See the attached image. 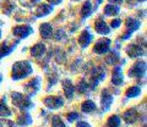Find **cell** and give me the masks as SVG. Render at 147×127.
Returning a JSON list of instances; mask_svg holds the SVG:
<instances>
[{
  "instance_id": "obj_3",
  "label": "cell",
  "mask_w": 147,
  "mask_h": 127,
  "mask_svg": "<svg viewBox=\"0 0 147 127\" xmlns=\"http://www.w3.org/2000/svg\"><path fill=\"white\" fill-rule=\"evenodd\" d=\"M44 105L47 106L50 110H55V109H59L60 106L64 105V99L61 97H57V95H50L44 99Z\"/></svg>"
},
{
  "instance_id": "obj_22",
  "label": "cell",
  "mask_w": 147,
  "mask_h": 127,
  "mask_svg": "<svg viewBox=\"0 0 147 127\" xmlns=\"http://www.w3.org/2000/svg\"><path fill=\"white\" fill-rule=\"evenodd\" d=\"M120 12V9L119 6H115V5H107L104 7V15L105 16H115L118 13Z\"/></svg>"
},
{
  "instance_id": "obj_16",
  "label": "cell",
  "mask_w": 147,
  "mask_h": 127,
  "mask_svg": "<svg viewBox=\"0 0 147 127\" xmlns=\"http://www.w3.org/2000/svg\"><path fill=\"white\" fill-rule=\"evenodd\" d=\"M53 9H54L53 6L47 5V4H42V5H39L36 9V15H37V17H44V16L49 15V13L53 11Z\"/></svg>"
},
{
  "instance_id": "obj_12",
  "label": "cell",
  "mask_w": 147,
  "mask_h": 127,
  "mask_svg": "<svg viewBox=\"0 0 147 127\" xmlns=\"http://www.w3.org/2000/svg\"><path fill=\"white\" fill-rule=\"evenodd\" d=\"M126 53L129 56L131 57H136V56H141L145 54V50L142 49L141 47H139V45L136 44H130L129 47L126 48Z\"/></svg>"
},
{
  "instance_id": "obj_2",
  "label": "cell",
  "mask_w": 147,
  "mask_h": 127,
  "mask_svg": "<svg viewBox=\"0 0 147 127\" xmlns=\"http://www.w3.org/2000/svg\"><path fill=\"white\" fill-rule=\"evenodd\" d=\"M12 104L15 106H17L18 109H21V110H28V109L34 106V104L32 103L30 97H27L25 94H21V93L12 94Z\"/></svg>"
},
{
  "instance_id": "obj_10",
  "label": "cell",
  "mask_w": 147,
  "mask_h": 127,
  "mask_svg": "<svg viewBox=\"0 0 147 127\" xmlns=\"http://www.w3.org/2000/svg\"><path fill=\"white\" fill-rule=\"evenodd\" d=\"M39 87H40V78L39 77H36V78H33L31 82H28L25 86V89L28 95H36Z\"/></svg>"
},
{
  "instance_id": "obj_31",
  "label": "cell",
  "mask_w": 147,
  "mask_h": 127,
  "mask_svg": "<svg viewBox=\"0 0 147 127\" xmlns=\"http://www.w3.org/2000/svg\"><path fill=\"white\" fill-rule=\"evenodd\" d=\"M39 0H21V3L26 6H33L36 3H38Z\"/></svg>"
},
{
  "instance_id": "obj_1",
  "label": "cell",
  "mask_w": 147,
  "mask_h": 127,
  "mask_svg": "<svg viewBox=\"0 0 147 127\" xmlns=\"http://www.w3.org/2000/svg\"><path fill=\"white\" fill-rule=\"evenodd\" d=\"M32 71H33V69H32L31 64L28 61H17L12 66L11 77H12V80L18 81V80H22L25 77L30 76L32 74Z\"/></svg>"
},
{
  "instance_id": "obj_24",
  "label": "cell",
  "mask_w": 147,
  "mask_h": 127,
  "mask_svg": "<svg viewBox=\"0 0 147 127\" xmlns=\"http://www.w3.org/2000/svg\"><path fill=\"white\" fill-rule=\"evenodd\" d=\"M125 94H126L127 98H135V97H137V95L141 94V88L137 87V86H132V87L127 88Z\"/></svg>"
},
{
  "instance_id": "obj_13",
  "label": "cell",
  "mask_w": 147,
  "mask_h": 127,
  "mask_svg": "<svg viewBox=\"0 0 147 127\" xmlns=\"http://www.w3.org/2000/svg\"><path fill=\"white\" fill-rule=\"evenodd\" d=\"M123 119L129 125L134 124V122L137 120V111H136V109H129V110H126L125 112H124V115H123Z\"/></svg>"
},
{
  "instance_id": "obj_38",
  "label": "cell",
  "mask_w": 147,
  "mask_h": 127,
  "mask_svg": "<svg viewBox=\"0 0 147 127\" xmlns=\"http://www.w3.org/2000/svg\"><path fill=\"white\" fill-rule=\"evenodd\" d=\"M99 3H102V0H98V4H99Z\"/></svg>"
},
{
  "instance_id": "obj_4",
  "label": "cell",
  "mask_w": 147,
  "mask_h": 127,
  "mask_svg": "<svg viewBox=\"0 0 147 127\" xmlns=\"http://www.w3.org/2000/svg\"><path fill=\"white\" fill-rule=\"evenodd\" d=\"M140 25H141L140 21H137L136 19H132V17H129V19L126 20V28H127V31L125 32V34L121 37V39L130 38V35L134 33L136 29L140 28Z\"/></svg>"
},
{
  "instance_id": "obj_25",
  "label": "cell",
  "mask_w": 147,
  "mask_h": 127,
  "mask_svg": "<svg viewBox=\"0 0 147 127\" xmlns=\"http://www.w3.org/2000/svg\"><path fill=\"white\" fill-rule=\"evenodd\" d=\"M92 11H93V9H92V4H91V1H86L85 4H84V6H82V17H88V16H91V13H92Z\"/></svg>"
},
{
  "instance_id": "obj_30",
  "label": "cell",
  "mask_w": 147,
  "mask_h": 127,
  "mask_svg": "<svg viewBox=\"0 0 147 127\" xmlns=\"http://www.w3.org/2000/svg\"><path fill=\"white\" fill-rule=\"evenodd\" d=\"M77 119H79V114H77V112H71V114L67 115V121H69V122L76 121Z\"/></svg>"
},
{
  "instance_id": "obj_18",
  "label": "cell",
  "mask_w": 147,
  "mask_h": 127,
  "mask_svg": "<svg viewBox=\"0 0 147 127\" xmlns=\"http://www.w3.org/2000/svg\"><path fill=\"white\" fill-rule=\"evenodd\" d=\"M45 53V45L39 43V44H36L34 47L31 48V55L33 57H39L42 56L43 54Z\"/></svg>"
},
{
  "instance_id": "obj_14",
  "label": "cell",
  "mask_w": 147,
  "mask_h": 127,
  "mask_svg": "<svg viewBox=\"0 0 147 127\" xmlns=\"http://www.w3.org/2000/svg\"><path fill=\"white\" fill-rule=\"evenodd\" d=\"M94 29H96V32H97V33H99V34H109V32H110L109 27L107 26V23H105V22H104L102 19H99V20L96 21V23H94Z\"/></svg>"
},
{
  "instance_id": "obj_37",
  "label": "cell",
  "mask_w": 147,
  "mask_h": 127,
  "mask_svg": "<svg viewBox=\"0 0 147 127\" xmlns=\"http://www.w3.org/2000/svg\"><path fill=\"white\" fill-rule=\"evenodd\" d=\"M0 38H1V29H0Z\"/></svg>"
},
{
  "instance_id": "obj_26",
  "label": "cell",
  "mask_w": 147,
  "mask_h": 127,
  "mask_svg": "<svg viewBox=\"0 0 147 127\" xmlns=\"http://www.w3.org/2000/svg\"><path fill=\"white\" fill-rule=\"evenodd\" d=\"M12 115L11 110L7 108V105L4 102H0V116L3 117H10Z\"/></svg>"
},
{
  "instance_id": "obj_34",
  "label": "cell",
  "mask_w": 147,
  "mask_h": 127,
  "mask_svg": "<svg viewBox=\"0 0 147 127\" xmlns=\"http://www.w3.org/2000/svg\"><path fill=\"white\" fill-rule=\"evenodd\" d=\"M76 127H91L88 124H87L86 121H80L76 124Z\"/></svg>"
},
{
  "instance_id": "obj_27",
  "label": "cell",
  "mask_w": 147,
  "mask_h": 127,
  "mask_svg": "<svg viewBox=\"0 0 147 127\" xmlns=\"http://www.w3.org/2000/svg\"><path fill=\"white\" fill-rule=\"evenodd\" d=\"M120 122H121L120 117L117 116V115H113V116H110L108 119L107 126L108 127H119V126H120Z\"/></svg>"
},
{
  "instance_id": "obj_11",
  "label": "cell",
  "mask_w": 147,
  "mask_h": 127,
  "mask_svg": "<svg viewBox=\"0 0 147 127\" xmlns=\"http://www.w3.org/2000/svg\"><path fill=\"white\" fill-rule=\"evenodd\" d=\"M112 82L115 86H120L124 82V77H123V70L120 66H115L113 70V76H112Z\"/></svg>"
},
{
  "instance_id": "obj_6",
  "label": "cell",
  "mask_w": 147,
  "mask_h": 127,
  "mask_svg": "<svg viewBox=\"0 0 147 127\" xmlns=\"http://www.w3.org/2000/svg\"><path fill=\"white\" fill-rule=\"evenodd\" d=\"M104 77H105V72L102 67H94L93 71H92V76H91V87L94 88L98 82L104 80Z\"/></svg>"
},
{
  "instance_id": "obj_28",
  "label": "cell",
  "mask_w": 147,
  "mask_h": 127,
  "mask_svg": "<svg viewBox=\"0 0 147 127\" xmlns=\"http://www.w3.org/2000/svg\"><path fill=\"white\" fill-rule=\"evenodd\" d=\"M91 89H93V88L91 87V84L86 83V82H81V83L79 84V92H80V93L86 94V93H88Z\"/></svg>"
},
{
  "instance_id": "obj_19",
  "label": "cell",
  "mask_w": 147,
  "mask_h": 127,
  "mask_svg": "<svg viewBox=\"0 0 147 127\" xmlns=\"http://www.w3.org/2000/svg\"><path fill=\"white\" fill-rule=\"evenodd\" d=\"M40 35L44 38V39H48L52 37V34H53V27L50 26L49 23H42L40 25Z\"/></svg>"
},
{
  "instance_id": "obj_17",
  "label": "cell",
  "mask_w": 147,
  "mask_h": 127,
  "mask_svg": "<svg viewBox=\"0 0 147 127\" xmlns=\"http://www.w3.org/2000/svg\"><path fill=\"white\" fill-rule=\"evenodd\" d=\"M92 39H93V35H92L88 31H84L81 33L80 38H79V43H80V45H81L82 48H86L87 45L91 43Z\"/></svg>"
},
{
  "instance_id": "obj_33",
  "label": "cell",
  "mask_w": 147,
  "mask_h": 127,
  "mask_svg": "<svg viewBox=\"0 0 147 127\" xmlns=\"http://www.w3.org/2000/svg\"><path fill=\"white\" fill-rule=\"evenodd\" d=\"M63 34H64V31L63 29H59L58 32H57V33H55V39H61L63 38Z\"/></svg>"
},
{
  "instance_id": "obj_5",
  "label": "cell",
  "mask_w": 147,
  "mask_h": 127,
  "mask_svg": "<svg viewBox=\"0 0 147 127\" xmlns=\"http://www.w3.org/2000/svg\"><path fill=\"white\" fill-rule=\"evenodd\" d=\"M146 74V64L144 61H139L129 70V76L130 77H144Z\"/></svg>"
},
{
  "instance_id": "obj_7",
  "label": "cell",
  "mask_w": 147,
  "mask_h": 127,
  "mask_svg": "<svg viewBox=\"0 0 147 127\" xmlns=\"http://www.w3.org/2000/svg\"><path fill=\"white\" fill-rule=\"evenodd\" d=\"M110 39L108 38H102L99 39L97 43H96V45L93 47V51L96 54H105L108 50H109V45H110Z\"/></svg>"
},
{
  "instance_id": "obj_21",
  "label": "cell",
  "mask_w": 147,
  "mask_h": 127,
  "mask_svg": "<svg viewBox=\"0 0 147 127\" xmlns=\"http://www.w3.org/2000/svg\"><path fill=\"white\" fill-rule=\"evenodd\" d=\"M15 48H16V45H15V44H12V45H9L7 43L1 44V45H0V57L7 56L9 54H10Z\"/></svg>"
},
{
  "instance_id": "obj_36",
  "label": "cell",
  "mask_w": 147,
  "mask_h": 127,
  "mask_svg": "<svg viewBox=\"0 0 147 127\" xmlns=\"http://www.w3.org/2000/svg\"><path fill=\"white\" fill-rule=\"evenodd\" d=\"M110 3H113V4H121L123 3V0H109Z\"/></svg>"
},
{
  "instance_id": "obj_9",
  "label": "cell",
  "mask_w": 147,
  "mask_h": 127,
  "mask_svg": "<svg viewBox=\"0 0 147 127\" xmlns=\"http://www.w3.org/2000/svg\"><path fill=\"white\" fill-rule=\"evenodd\" d=\"M113 104V95L110 94L107 89L102 92V97H100V105H102L103 111H108Z\"/></svg>"
},
{
  "instance_id": "obj_8",
  "label": "cell",
  "mask_w": 147,
  "mask_h": 127,
  "mask_svg": "<svg viewBox=\"0 0 147 127\" xmlns=\"http://www.w3.org/2000/svg\"><path fill=\"white\" fill-rule=\"evenodd\" d=\"M12 32H13V34H15L16 37H18V38H27L30 34L33 33V28L30 27V26L24 25V26L15 27V28L12 29Z\"/></svg>"
},
{
  "instance_id": "obj_29",
  "label": "cell",
  "mask_w": 147,
  "mask_h": 127,
  "mask_svg": "<svg viewBox=\"0 0 147 127\" xmlns=\"http://www.w3.org/2000/svg\"><path fill=\"white\" fill-rule=\"evenodd\" d=\"M52 127H66V125L63 122V120L59 116H54L53 117V124Z\"/></svg>"
},
{
  "instance_id": "obj_23",
  "label": "cell",
  "mask_w": 147,
  "mask_h": 127,
  "mask_svg": "<svg viewBox=\"0 0 147 127\" xmlns=\"http://www.w3.org/2000/svg\"><path fill=\"white\" fill-rule=\"evenodd\" d=\"M81 110L84 111V112H93L96 110V104L92 102V100H86L82 103V105H81Z\"/></svg>"
},
{
  "instance_id": "obj_20",
  "label": "cell",
  "mask_w": 147,
  "mask_h": 127,
  "mask_svg": "<svg viewBox=\"0 0 147 127\" xmlns=\"http://www.w3.org/2000/svg\"><path fill=\"white\" fill-rule=\"evenodd\" d=\"M17 124L20 126H28L32 124V117L28 112H24L17 117Z\"/></svg>"
},
{
  "instance_id": "obj_15",
  "label": "cell",
  "mask_w": 147,
  "mask_h": 127,
  "mask_svg": "<svg viewBox=\"0 0 147 127\" xmlns=\"http://www.w3.org/2000/svg\"><path fill=\"white\" fill-rule=\"evenodd\" d=\"M63 88H64V93H65V97L67 99H72L74 97V90H75V87L70 80H65L63 82Z\"/></svg>"
},
{
  "instance_id": "obj_32",
  "label": "cell",
  "mask_w": 147,
  "mask_h": 127,
  "mask_svg": "<svg viewBox=\"0 0 147 127\" xmlns=\"http://www.w3.org/2000/svg\"><path fill=\"white\" fill-rule=\"evenodd\" d=\"M110 25H112L113 28H118V27L121 25V20L120 19H115V20L112 21V23H110Z\"/></svg>"
},
{
  "instance_id": "obj_39",
  "label": "cell",
  "mask_w": 147,
  "mask_h": 127,
  "mask_svg": "<svg viewBox=\"0 0 147 127\" xmlns=\"http://www.w3.org/2000/svg\"><path fill=\"white\" fill-rule=\"evenodd\" d=\"M139 1H145V0H139Z\"/></svg>"
},
{
  "instance_id": "obj_35",
  "label": "cell",
  "mask_w": 147,
  "mask_h": 127,
  "mask_svg": "<svg viewBox=\"0 0 147 127\" xmlns=\"http://www.w3.org/2000/svg\"><path fill=\"white\" fill-rule=\"evenodd\" d=\"M48 1L52 4V5H58V4H60L63 0H48Z\"/></svg>"
}]
</instances>
